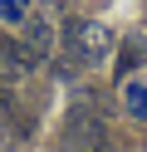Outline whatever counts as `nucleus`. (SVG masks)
<instances>
[{
  "instance_id": "4",
  "label": "nucleus",
  "mask_w": 147,
  "mask_h": 152,
  "mask_svg": "<svg viewBox=\"0 0 147 152\" xmlns=\"http://www.w3.org/2000/svg\"><path fill=\"white\" fill-rule=\"evenodd\" d=\"M123 98H127V108H132L137 118H147V83H142V79H137V83H127V88H123Z\"/></svg>"
},
{
  "instance_id": "1",
  "label": "nucleus",
  "mask_w": 147,
  "mask_h": 152,
  "mask_svg": "<svg viewBox=\"0 0 147 152\" xmlns=\"http://www.w3.org/2000/svg\"><path fill=\"white\" fill-rule=\"evenodd\" d=\"M64 49H69V69H78V64H103L108 49H113V30L98 25V20H69Z\"/></svg>"
},
{
  "instance_id": "5",
  "label": "nucleus",
  "mask_w": 147,
  "mask_h": 152,
  "mask_svg": "<svg viewBox=\"0 0 147 152\" xmlns=\"http://www.w3.org/2000/svg\"><path fill=\"white\" fill-rule=\"evenodd\" d=\"M15 113H20L15 93H10V88H0V128H10V123H15Z\"/></svg>"
},
{
  "instance_id": "3",
  "label": "nucleus",
  "mask_w": 147,
  "mask_h": 152,
  "mask_svg": "<svg viewBox=\"0 0 147 152\" xmlns=\"http://www.w3.org/2000/svg\"><path fill=\"white\" fill-rule=\"evenodd\" d=\"M25 49L34 54V59H44V54L54 49V30H49L44 15H29V25H25Z\"/></svg>"
},
{
  "instance_id": "2",
  "label": "nucleus",
  "mask_w": 147,
  "mask_h": 152,
  "mask_svg": "<svg viewBox=\"0 0 147 152\" xmlns=\"http://www.w3.org/2000/svg\"><path fill=\"white\" fill-rule=\"evenodd\" d=\"M59 147H64V152H103V147H108L103 118H98L88 103L69 108V118H64V142H59Z\"/></svg>"
}]
</instances>
